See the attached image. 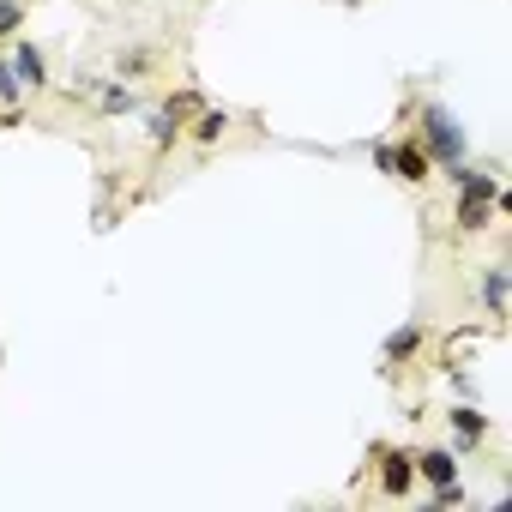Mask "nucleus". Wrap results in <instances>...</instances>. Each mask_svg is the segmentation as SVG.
I'll return each mask as SVG.
<instances>
[{"instance_id": "1", "label": "nucleus", "mask_w": 512, "mask_h": 512, "mask_svg": "<svg viewBox=\"0 0 512 512\" xmlns=\"http://www.w3.org/2000/svg\"><path fill=\"white\" fill-rule=\"evenodd\" d=\"M416 133H422V151H428V163H440V169H458L464 157H470V139H464V127H458V115L446 109V103H422L416 109Z\"/></svg>"}, {"instance_id": "2", "label": "nucleus", "mask_w": 512, "mask_h": 512, "mask_svg": "<svg viewBox=\"0 0 512 512\" xmlns=\"http://www.w3.org/2000/svg\"><path fill=\"white\" fill-rule=\"evenodd\" d=\"M187 109H193V91H181V97H169L163 109H151L145 133H151V145H157V151H169V145L187 133Z\"/></svg>"}, {"instance_id": "3", "label": "nucleus", "mask_w": 512, "mask_h": 512, "mask_svg": "<svg viewBox=\"0 0 512 512\" xmlns=\"http://www.w3.org/2000/svg\"><path fill=\"white\" fill-rule=\"evenodd\" d=\"M446 428H452V452H476V446L488 440V416L476 410V398L452 404V410H446Z\"/></svg>"}, {"instance_id": "4", "label": "nucleus", "mask_w": 512, "mask_h": 512, "mask_svg": "<svg viewBox=\"0 0 512 512\" xmlns=\"http://www.w3.org/2000/svg\"><path fill=\"white\" fill-rule=\"evenodd\" d=\"M386 175H398V181H410V187H422V181L434 175V163H428V151H422V139H404V145H386Z\"/></svg>"}, {"instance_id": "5", "label": "nucleus", "mask_w": 512, "mask_h": 512, "mask_svg": "<svg viewBox=\"0 0 512 512\" xmlns=\"http://www.w3.org/2000/svg\"><path fill=\"white\" fill-rule=\"evenodd\" d=\"M13 73H19V85L25 91H49V55L37 49V43H13Z\"/></svg>"}, {"instance_id": "6", "label": "nucleus", "mask_w": 512, "mask_h": 512, "mask_svg": "<svg viewBox=\"0 0 512 512\" xmlns=\"http://www.w3.org/2000/svg\"><path fill=\"white\" fill-rule=\"evenodd\" d=\"M422 338H428V326H422V320H404V326H398V332L386 338V350H380L386 374H398V368H404V362H410V356L422 350Z\"/></svg>"}, {"instance_id": "7", "label": "nucleus", "mask_w": 512, "mask_h": 512, "mask_svg": "<svg viewBox=\"0 0 512 512\" xmlns=\"http://www.w3.org/2000/svg\"><path fill=\"white\" fill-rule=\"evenodd\" d=\"M416 476H422L428 488H440V482H458V476H464V464H458V452H452V446H428V452H416Z\"/></svg>"}, {"instance_id": "8", "label": "nucleus", "mask_w": 512, "mask_h": 512, "mask_svg": "<svg viewBox=\"0 0 512 512\" xmlns=\"http://www.w3.org/2000/svg\"><path fill=\"white\" fill-rule=\"evenodd\" d=\"M410 488H416V452H386L380 458V494L404 500Z\"/></svg>"}, {"instance_id": "9", "label": "nucleus", "mask_w": 512, "mask_h": 512, "mask_svg": "<svg viewBox=\"0 0 512 512\" xmlns=\"http://www.w3.org/2000/svg\"><path fill=\"white\" fill-rule=\"evenodd\" d=\"M91 103H97V115H133V109H139V91H133L127 79H103V85L91 91Z\"/></svg>"}, {"instance_id": "10", "label": "nucleus", "mask_w": 512, "mask_h": 512, "mask_svg": "<svg viewBox=\"0 0 512 512\" xmlns=\"http://www.w3.org/2000/svg\"><path fill=\"white\" fill-rule=\"evenodd\" d=\"M506 290H512V272L506 266H482V314L488 320H506Z\"/></svg>"}, {"instance_id": "11", "label": "nucleus", "mask_w": 512, "mask_h": 512, "mask_svg": "<svg viewBox=\"0 0 512 512\" xmlns=\"http://www.w3.org/2000/svg\"><path fill=\"white\" fill-rule=\"evenodd\" d=\"M494 223V199H458V229L464 235H482Z\"/></svg>"}, {"instance_id": "12", "label": "nucleus", "mask_w": 512, "mask_h": 512, "mask_svg": "<svg viewBox=\"0 0 512 512\" xmlns=\"http://www.w3.org/2000/svg\"><path fill=\"white\" fill-rule=\"evenodd\" d=\"M229 127H235V121H229V109H205V115L193 121V139H199V145H217Z\"/></svg>"}, {"instance_id": "13", "label": "nucleus", "mask_w": 512, "mask_h": 512, "mask_svg": "<svg viewBox=\"0 0 512 512\" xmlns=\"http://www.w3.org/2000/svg\"><path fill=\"white\" fill-rule=\"evenodd\" d=\"M25 103V85H19V73H13V61L0 55V109H19Z\"/></svg>"}, {"instance_id": "14", "label": "nucleus", "mask_w": 512, "mask_h": 512, "mask_svg": "<svg viewBox=\"0 0 512 512\" xmlns=\"http://www.w3.org/2000/svg\"><path fill=\"white\" fill-rule=\"evenodd\" d=\"M25 31V0H0V43Z\"/></svg>"}, {"instance_id": "15", "label": "nucleus", "mask_w": 512, "mask_h": 512, "mask_svg": "<svg viewBox=\"0 0 512 512\" xmlns=\"http://www.w3.org/2000/svg\"><path fill=\"white\" fill-rule=\"evenodd\" d=\"M446 380H452V392H464V398H476V380H470L464 368H446Z\"/></svg>"}]
</instances>
